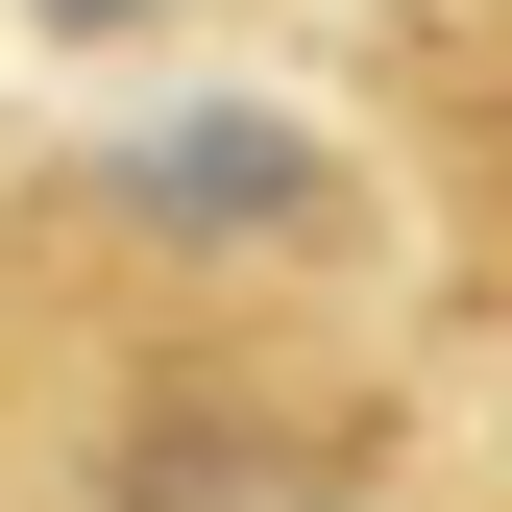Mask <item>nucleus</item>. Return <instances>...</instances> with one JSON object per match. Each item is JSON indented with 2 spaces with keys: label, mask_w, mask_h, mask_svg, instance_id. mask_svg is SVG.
I'll return each instance as SVG.
<instances>
[{
  "label": "nucleus",
  "mask_w": 512,
  "mask_h": 512,
  "mask_svg": "<svg viewBox=\"0 0 512 512\" xmlns=\"http://www.w3.org/2000/svg\"><path fill=\"white\" fill-rule=\"evenodd\" d=\"M98 196H122V220H171V244H293L342 171H317L293 122H171V147H122Z\"/></svg>",
  "instance_id": "1"
},
{
  "label": "nucleus",
  "mask_w": 512,
  "mask_h": 512,
  "mask_svg": "<svg viewBox=\"0 0 512 512\" xmlns=\"http://www.w3.org/2000/svg\"><path fill=\"white\" fill-rule=\"evenodd\" d=\"M49 25H147V0H49Z\"/></svg>",
  "instance_id": "2"
}]
</instances>
